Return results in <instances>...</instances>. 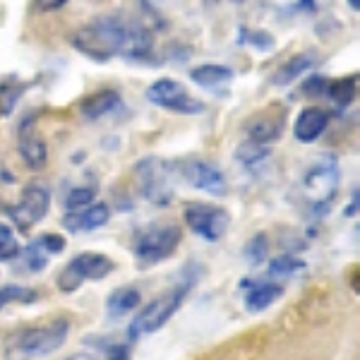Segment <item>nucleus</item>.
<instances>
[{
    "label": "nucleus",
    "mask_w": 360,
    "mask_h": 360,
    "mask_svg": "<svg viewBox=\"0 0 360 360\" xmlns=\"http://www.w3.org/2000/svg\"><path fill=\"white\" fill-rule=\"evenodd\" d=\"M283 295V286L274 281H257L248 288L243 300H245V307L250 312H262L266 307H271L278 298Z\"/></svg>",
    "instance_id": "f3484780"
},
{
    "label": "nucleus",
    "mask_w": 360,
    "mask_h": 360,
    "mask_svg": "<svg viewBox=\"0 0 360 360\" xmlns=\"http://www.w3.org/2000/svg\"><path fill=\"white\" fill-rule=\"evenodd\" d=\"M336 183H339V166H336L334 159L319 161L315 168H310L305 180L307 190H312L317 200H322V205H327L329 197H334Z\"/></svg>",
    "instance_id": "2eb2a0df"
},
{
    "label": "nucleus",
    "mask_w": 360,
    "mask_h": 360,
    "mask_svg": "<svg viewBox=\"0 0 360 360\" xmlns=\"http://www.w3.org/2000/svg\"><path fill=\"white\" fill-rule=\"evenodd\" d=\"M180 176L188 180L193 188L209 195H226V178L217 166L207 164L202 159H188L180 164Z\"/></svg>",
    "instance_id": "9b49d317"
},
{
    "label": "nucleus",
    "mask_w": 360,
    "mask_h": 360,
    "mask_svg": "<svg viewBox=\"0 0 360 360\" xmlns=\"http://www.w3.org/2000/svg\"><path fill=\"white\" fill-rule=\"evenodd\" d=\"M101 348V346H98ZM103 360H130V346L127 344H118V341H113V344H106L103 341Z\"/></svg>",
    "instance_id": "c756f323"
},
{
    "label": "nucleus",
    "mask_w": 360,
    "mask_h": 360,
    "mask_svg": "<svg viewBox=\"0 0 360 360\" xmlns=\"http://www.w3.org/2000/svg\"><path fill=\"white\" fill-rule=\"evenodd\" d=\"M139 193L154 205H166L171 200V164L156 156H147L135 166Z\"/></svg>",
    "instance_id": "0eeeda50"
},
{
    "label": "nucleus",
    "mask_w": 360,
    "mask_h": 360,
    "mask_svg": "<svg viewBox=\"0 0 360 360\" xmlns=\"http://www.w3.org/2000/svg\"><path fill=\"white\" fill-rule=\"evenodd\" d=\"M266 250H269V245H266V236L264 233H257L252 238V240L245 245V257H248V262L252 264V266H257L262 259L266 257Z\"/></svg>",
    "instance_id": "c85d7f7f"
},
{
    "label": "nucleus",
    "mask_w": 360,
    "mask_h": 360,
    "mask_svg": "<svg viewBox=\"0 0 360 360\" xmlns=\"http://www.w3.org/2000/svg\"><path fill=\"white\" fill-rule=\"evenodd\" d=\"M51 209V190L49 185L44 183H27L25 190H22V197L17 205L5 207L8 217L13 219L15 226L20 231H29L32 226H37L41 219L49 217Z\"/></svg>",
    "instance_id": "423d86ee"
},
{
    "label": "nucleus",
    "mask_w": 360,
    "mask_h": 360,
    "mask_svg": "<svg viewBox=\"0 0 360 360\" xmlns=\"http://www.w3.org/2000/svg\"><path fill=\"white\" fill-rule=\"evenodd\" d=\"M147 101L154 103L159 108L166 111H176V113H200L205 111V103L197 101L188 94L183 84L176 79H156L147 86Z\"/></svg>",
    "instance_id": "6e6552de"
},
{
    "label": "nucleus",
    "mask_w": 360,
    "mask_h": 360,
    "mask_svg": "<svg viewBox=\"0 0 360 360\" xmlns=\"http://www.w3.org/2000/svg\"><path fill=\"white\" fill-rule=\"evenodd\" d=\"M303 89L305 91H312V94H322V91L327 89V82H324V77H319V75H312V77L305 82Z\"/></svg>",
    "instance_id": "473e14b6"
},
{
    "label": "nucleus",
    "mask_w": 360,
    "mask_h": 360,
    "mask_svg": "<svg viewBox=\"0 0 360 360\" xmlns=\"http://www.w3.org/2000/svg\"><path fill=\"white\" fill-rule=\"evenodd\" d=\"M108 219H111V207L101 202V205H89L77 212H68L63 217V226L70 233H89V231L106 226Z\"/></svg>",
    "instance_id": "ddd939ff"
},
{
    "label": "nucleus",
    "mask_w": 360,
    "mask_h": 360,
    "mask_svg": "<svg viewBox=\"0 0 360 360\" xmlns=\"http://www.w3.org/2000/svg\"><path fill=\"white\" fill-rule=\"evenodd\" d=\"M22 252V245L15 240V233L8 224H0V262H10Z\"/></svg>",
    "instance_id": "b1692460"
},
{
    "label": "nucleus",
    "mask_w": 360,
    "mask_h": 360,
    "mask_svg": "<svg viewBox=\"0 0 360 360\" xmlns=\"http://www.w3.org/2000/svg\"><path fill=\"white\" fill-rule=\"evenodd\" d=\"M139 303H142V293H139L135 286L115 288L106 298V312L111 319H120V317L130 315L132 310H137Z\"/></svg>",
    "instance_id": "6ab92c4d"
},
{
    "label": "nucleus",
    "mask_w": 360,
    "mask_h": 360,
    "mask_svg": "<svg viewBox=\"0 0 360 360\" xmlns=\"http://www.w3.org/2000/svg\"><path fill=\"white\" fill-rule=\"evenodd\" d=\"M120 106V94L115 89H101L94 91L79 103V113L84 120H98L103 115H108L111 111Z\"/></svg>",
    "instance_id": "dca6fc26"
},
{
    "label": "nucleus",
    "mask_w": 360,
    "mask_h": 360,
    "mask_svg": "<svg viewBox=\"0 0 360 360\" xmlns=\"http://www.w3.org/2000/svg\"><path fill=\"white\" fill-rule=\"evenodd\" d=\"M185 224L195 236L205 238L209 243H217L226 236L231 226L229 212L221 207H209V205H190L185 207Z\"/></svg>",
    "instance_id": "1a4fd4ad"
},
{
    "label": "nucleus",
    "mask_w": 360,
    "mask_h": 360,
    "mask_svg": "<svg viewBox=\"0 0 360 360\" xmlns=\"http://www.w3.org/2000/svg\"><path fill=\"white\" fill-rule=\"evenodd\" d=\"M329 118H332V115H329V111H324V108H317V106L303 108L298 118H295V127H293L295 139L303 144L317 142V139L324 135V130L329 127Z\"/></svg>",
    "instance_id": "4468645a"
},
{
    "label": "nucleus",
    "mask_w": 360,
    "mask_h": 360,
    "mask_svg": "<svg viewBox=\"0 0 360 360\" xmlns=\"http://www.w3.org/2000/svg\"><path fill=\"white\" fill-rule=\"evenodd\" d=\"M305 269V262L293 255H278L269 262V274L271 276H281V274H293V271Z\"/></svg>",
    "instance_id": "393cba45"
},
{
    "label": "nucleus",
    "mask_w": 360,
    "mask_h": 360,
    "mask_svg": "<svg viewBox=\"0 0 360 360\" xmlns=\"http://www.w3.org/2000/svg\"><path fill=\"white\" fill-rule=\"evenodd\" d=\"M115 269L113 259L98 252H84L72 257L65 269L58 274V288L60 293H75L84 281H101Z\"/></svg>",
    "instance_id": "39448f33"
},
{
    "label": "nucleus",
    "mask_w": 360,
    "mask_h": 360,
    "mask_svg": "<svg viewBox=\"0 0 360 360\" xmlns=\"http://www.w3.org/2000/svg\"><path fill=\"white\" fill-rule=\"evenodd\" d=\"M96 190L94 188H75L70 190L68 200H65V209L68 212H77V209H84L89 205H94Z\"/></svg>",
    "instance_id": "bb28decb"
},
{
    "label": "nucleus",
    "mask_w": 360,
    "mask_h": 360,
    "mask_svg": "<svg viewBox=\"0 0 360 360\" xmlns=\"http://www.w3.org/2000/svg\"><path fill=\"white\" fill-rule=\"evenodd\" d=\"M348 5H351V8L356 10V13H358V10H360V0H348Z\"/></svg>",
    "instance_id": "72a5a7b5"
},
{
    "label": "nucleus",
    "mask_w": 360,
    "mask_h": 360,
    "mask_svg": "<svg viewBox=\"0 0 360 360\" xmlns=\"http://www.w3.org/2000/svg\"><path fill=\"white\" fill-rule=\"evenodd\" d=\"M356 89H358L356 77H341V79H334L332 84H327L324 94L332 98L334 103H339V106H348V103L356 98Z\"/></svg>",
    "instance_id": "412c9836"
},
{
    "label": "nucleus",
    "mask_w": 360,
    "mask_h": 360,
    "mask_svg": "<svg viewBox=\"0 0 360 360\" xmlns=\"http://www.w3.org/2000/svg\"><path fill=\"white\" fill-rule=\"evenodd\" d=\"M315 63H317V58H315L312 51H307V53H300V56H293L291 60H286L274 75H271V82H274L276 86L291 84V82H295V79L300 77V75H305L307 70H312Z\"/></svg>",
    "instance_id": "aec40b11"
},
{
    "label": "nucleus",
    "mask_w": 360,
    "mask_h": 360,
    "mask_svg": "<svg viewBox=\"0 0 360 360\" xmlns=\"http://www.w3.org/2000/svg\"><path fill=\"white\" fill-rule=\"evenodd\" d=\"M283 127H286V118H283V111H276L269 108V111H262L245 123V135L250 142L255 144H271L276 142L278 137L283 135Z\"/></svg>",
    "instance_id": "f8f14e48"
},
{
    "label": "nucleus",
    "mask_w": 360,
    "mask_h": 360,
    "mask_svg": "<svg viewBox=\"0 0 360 360\" xmlns=\"http://www.w3.org/2000/svg\"><path fill=\"white\" fill-rule=\"evenodd\" d=\"M68 360H91L89 356H70Z\"/></svg>",
    "instance_id": "f704fd0d"
},
{
    "label": "nucleus",
    "mask_w": 360,
    "mask_h": 360,
    "mask_svg": "<svg viewBox=\"0 0 360 360\" xmlns=\"http://www.w3.org/2000/svg\"><path fill=\"white\" fill-rule=\"evenodd\" d=\"M193 82L202 89H209V91H219L224 89L226 84L233 82V70L226 68V65H200L190 72Z\"/></svg>",
    "instance_id": "a211bd4d"
},
{
    "label": "nucleus",
    "mask_w": 360,
    "mask_h": 360,
    "mask_svg": "<svg viewBox=\"0 0 360 360\" xmlns=\"http://www.w3.org/2000/svg\"><path fill=\"white\" fill-rule=\"evenodd\" d=\"M25 262L32 271L46 269V264H49V255H46V250L41 248V240H39V238L25 248Z\"/></svg>",
    "instance_id": "a878e982"
},
{
    "label": "nucleus",
    "mask_w": 360,
    "mask_h": 360,
    "mask_svg": "<svg viewBox=\"0 0 360 360\" xmlns=\"http://www.w3.org/2000/svg\"><path fill=\"white\" fill-rule=\"evenodd\" d=\"M70 0H37V10L39 13H56V10L65 8Z\"/></svg>",
    "instance_id": "2f4dec72"
},
{
    "label": "nucleus",
    "mask_w": 360,
    "mask_h": 360,
    "mask_svg": "<svg viewBox=\"0 0 360 360\" xmlns=\"http://www.w3.org/2000/svg\"><path fill=\"white\" fill-rule=\"evenodd\" d=\"M41 240V248L46 250V255H60L63 250H65V238L63 236H58V233H46V236H41L39 238Z\"/></svg>",
    "instance_id": "7c9ffc66"
},
{
    "label": "nucleus",
    "mask_w": 360,
    "mask_h": 360,
    "mask_svg": "<svg viewBox=\"0 0 360 360\" xmlns=\"http://www.w3.org/2000/svg\"><path fill=\"white\" fill-rule=\"evenodd\" d=\"M180 240H183V231L176 224H161L152 226V229H144L135 243L137 262L144 266L164 262L178 250Z\"/></svg>",
    "instance_id": "20e7f679"
},
{
    "label": "nucleus",
    "mask_w": 360,
    "mask_h": 360,
    "mask_svg": "<svg viewBox=\"0 0 360 360\" xmlns=\"http://www.w3.org/2000/svg\"><path fill=\"white\" fill-rule=\"evenodd\" d=\"M70 44L77 53L94 63H106L115 56L147 58L152 53V32L135 22H125L118 15L94 17L70 37Z\"/></svg>",
    "instance_id": "f257e3e1"
},
{
    "label": "nucleus",
    "mask_w": 360,
    "mask_h": 360,
    "mask_svg": "<svg viewBox=\"0 0 360 360\" xmlns=\"http://www.w3.org/2000/svg\"><path fill=\"white\" fill-rule=\"evenodd\" d=\"M37 113H27L17 130V152L29 168H41L49 159V147L37 130Z\"/></svg>",
    "instance_id": "9d476101"
},
{
    "label": "nucleus",
    "mask_w": 360,
    "mask_h": 360,
    "mask_svg": "<svg viewBox=\"0 0 360 360\" xmlns=\"http://www.w3.org/2000/svg\"><path fill=\"white\" fill-rule=\"evenodd\" d=\"M266 156H269V152H266L264 144L248 142V144H243V147L238 149V159H240L248 168H255V166L259 164V161H264Z\"/></svg>",
    "instance_id": "cd10ccee"
},
{
    "label": "nucleus",
    "mask_w": 360,
    "mask_h": 360,
    "mask_svg": "<svg viewBox=\"0 0 360 360\" xmlns=\"http://www.w3.org/2000/svg\"><path fill=\"white\" fill-rule=\"evenodd\" d=\"M27 84L22 82H5L0 86V113L3 115H10L15 108V103L20 101V96L25 94Z\"/></svg>",
    "instance_id": "5701e85b"
},
{
    "label": "nucleus",
    "mask_w": 360,
    "mask_h": 360,
    "mask_svg": "<svg viewBox=\"0 0 360 360\" xmlns=\"http://www.w3.org/2000/svg\"><path fill=\"white\" fill-rule=\"evenodd\" d=\"M70 327H72L70 319H53L51 324H44V327L22 329V332L13 334L8 339V346L13 348L17 356L25 358L51 356V353H56L68 341Z\"/></svg>",
    "instance_id": "7ed1b4c3"
},
{
    "label": "nucleus",
    "mask_w": 360,
    "mask_h": 360,
    "mask_svg": "<svg viewBox=\"0 0 360 360\" xmlns=\"http://www.w3.org/2000/svg\"><path fill=\"white\" fill-rule=\"evenodd\" d=\"M39 298V293L34 288L17 286V283H8V286L0 288V310L13 303H34Z\"/></svg>",
    "instance_id": "4be33fe9"
},
{
    "label": "nucleus",
    "mask_w": 360,
    "mask_h": 360,
    "mask_svg": "<svg viewBox=\"0 0 360 360\" xmlns=\"http://www.w3.org/2000/svg\"><path fill=\"white\" fill-rule=\"evenodd\" d=\"M193 283H195V278H188V281L178 283L176 288L164 293L161 298H154L147 307H142L139 315L132 319L130 329H127L130 341H137V339H142V336H149V334L159 332L161 327H166V324L171 322V317L180 310L183 300L188 298Z\"/></svg>",
    "instance_id": "f03ea898"
}]
</instances>
